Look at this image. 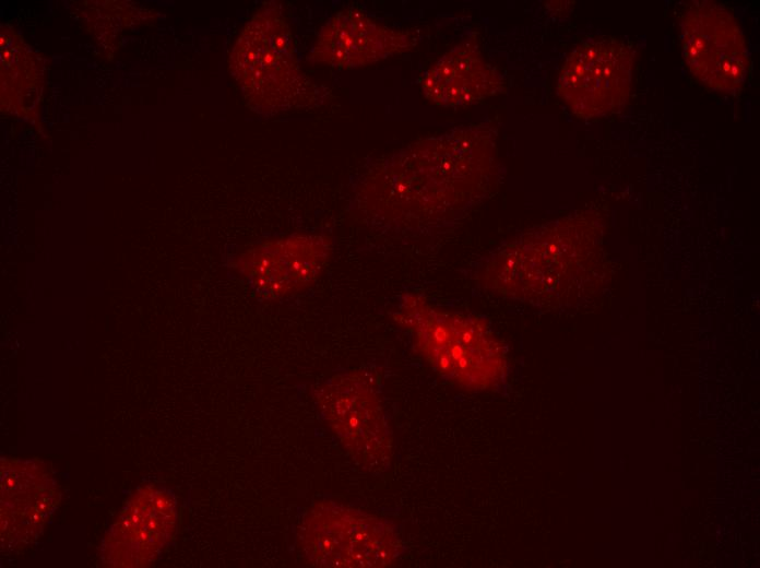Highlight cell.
<instances>
[{"mask_svg": "<svg viewBox=\"0 0 760 568\" xmlns=\"http://www.w3.org/2000/svg\"><path fill=\"white\" fill-rule=\"evenodd\" d=\"M60 500L57 483L37 460L1 461L2 546L24 545L40 533Z\"/></svg>", "mask_w": 760, "mask_h": 568, "instance_id": "12", "label": "cell"}, {"mask_svg": "<svg viewBox=\"0 0 760 568\" xmlns=\"http://www.w3.org/2000/svg\"><path fill=\"white\" fill-rule=\"evenodd\" d=\"M332 240L325 235L292 234L265 240L240 256V271L269 299L294 296L311 286L325 269Z\"/></svg>", "mask_w": 760, "mask_h": 568, "instance_id": "10", "label": "cell"}, {"mask_svg": "<svg viewBox=\"0 0 760 568\" xmlns=\"http://www.w3.org/2000/svg\"><path fill=\"white\" fill-rule=\"evenodd\" d=\"M417 42L416 31L390 27L359 9L347 8L322 26L308 59L339 69L361 68L408 51Z\"/></svg>", "mask_w": 760, "mask_h": 568, "instance_id": "11", "label": "cell"}, {"mask_svg": "<svg viewBox=\"0 0 760 568\" xmlns=\"http://www.w3.org/2000/svg\"><path fill=\"white\" fill-rule=\"evenodd\" d=\"M229 70L249 105L278 114L310 104L316 94L301 71L289 25L278 2L264 3L239 34Z\"/></svg>", "mask_w": 760, "mask_h": 568, "instance_id": "4", "label": "cell"}, {"mask_svg": "<svg viewBox=\"0 0 760 568\" xmlns=\"http://www.w3.org/2000/svg\"><path fill=\"white\" fill-rule=\"evenodd\" d=\"M496 133L471 125L421 140L361 178L360 206L385 223L411 227L456 220L495 188Z\"/></svg>", "mask_w": 760, "mask_h": 568, "instance_id": "1", "label": "cell"}, {"mask_svg": "<svg viewBox=\"0 0 760 568\" xmlns=\"http://www.w3.org/2000/svg\"><path fill=\"white\" fill-rule=\"evenodd\" d=\"M427 100L442 107L470 106L504 90L502 74L480 50L476 34L443 54L420 79Z\"/></svg>", "mask_w": 760, "mask_h": 568, "instance_id": "13", "label": "cell"}, {"mask_svg": "<svg viewBox=\"0 0 760 568\" xmlns=\"http://www.w3.org/2000/svg\"><path fill=\"white\" fill-rule=\"evenodd\" d=\"M602 230L585 214L526 230L476 263L484 293L543 307L573 305L598 284Z\"/></svg>", "mask_w": 760, "mask_h": 568, "instance_id": "2", "label": "cell"}, {"mask_svg": "<svg viewBox=\"0 0 760 568\" xmlns=\"http://www.w3.org/2000/svg\"><path fill=\"white\" fill-rule=\"evenodd\" d=\"M177 524V501L164 485H143L127 500L103 537L105 567H145L171 541Z\"/></svg>", "mask_w": 760, "mask_h": 568, "instance_id": "9", "label": "cell"}, {"mask_svg": "<svg viewBox=\"0 0 760 568\" xmlns=\"http://www.w3.org/2000/svg\"><path fill=\"white\" fill-rule=\"evenodd\" d=\"M41 92V64L13 31H1V102L7 110L28 116Z\"/></svg>", "mask_w": 760, "mask_h": 568, "instance_id": "14", "label": "cell"}, {"mask_svg": "<svg viewBox=\"0 0 760 568\" xmlns=\"http://www.w3.org/2000/svg\"><path fill=\"white\" fill-rule=\"evenodd\" d=\"M634 51L627 43L602 37L577 46L563 62L557 92L571 113L582 119L620 111L629 99Z\"/></svg>", "mask_w": 760, "mask_h": 568, "instance_id": "8", "label": "cell"}, {"mask_svg": "<svg viewBox=\"0 0 760 568\" xmlns=\"http://www.w3.org/2000/svg\"><path fill=\"white\" fill-rule=\"evenodd\" d=\"M393 318L420 357L449 383L475 393L504 387L506 346L480 317L438 307L423 294L409 292L401 296Z\"/></svg>", "mask_w": 760, "mask_h": 568, "instance_id": "3", "label": "cell"}, {"mask_svg": "<svg viewBox=\"0 0 760 568\" xmlns=\"http://www.w3.org/2000/svg\"><path fill=\"white\" fill-rule=\"evenodd\" d=\"M296 540L310 565L325 568L388 567L406 551L395 523L334 501L310 507Z\"/></svg>", "mask_w": 760, "mask_h": 568, "instance_id": "5", "label": "cell"}, {"mask_svg": "<svg viewBox=\"0 0 760 568\" xmlns=\"http://www.w3.org/2000/svg\"><path fill=\"white\" fill-rule=\"evenodd\" d=\"M320 418L363 469L383 473L393 459V435L376 386L358 371L337 372L314 388Z\"/></svg>", "mask_w": 760, "mask_h": 568, "instance_id": "6", "label": "cell"}, {"mask_svg": "<svg viewBox=\"0 0 760 568\" xmlns=\"http://www.w3.org/2000/svg\"><path fill=\"white\" fill-rule=\"evenodd\" d=\"M679 28L682 56L694 78L712 91L740 93L749 59L746 38L731 11L715 1H691Z\"/></svg>", "mask_w": 760, "mask_h": 568, "instance_id": "7", "label": "cell"}]
</instances>
